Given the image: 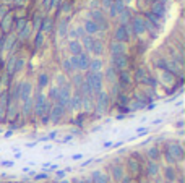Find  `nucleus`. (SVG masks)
I'll use <instances>...</instances> for the list:
<instances>
[{
  "instance_id": "obj_1",
  "label": "nucleus",
  "mask_w": 185,
  "mask_h": 183,
  "mask_svg": "<svg viewBox=\"0 0 185 183\" xmlns=\"http://www.w3.org/2000/svg\"><path fill=\"white\" fill-rule=\"evenodd\" d=\"M86 29H88V33H96V31H98V25H96V23H88Z\"/></svg>"
}]
</instances>
